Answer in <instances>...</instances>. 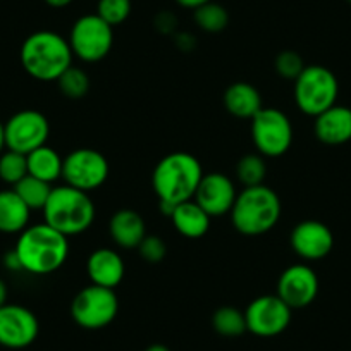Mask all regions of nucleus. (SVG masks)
Listing matches in <instances>:
<instances>
[{
	"instance_id": "f257e3e1",
	"label": "nucleus",
	"mask_w": 351,
	"mask_h": 351,
	"mask_svg": "<svg viewBox=\"0 0 351 351\" xmlns=\"http://www.w3.org/2000/svg\"><path fill=\"white\" fill-rule=\"evenodd\" d=\"M21 271L49 276L59 271L69 256V238L47 222L28 226L19 234L14 248Z\"/></svg>"
},
{
	"instance_id": "f03ea898",
	"label": "nucleus",
	"mask_w": 351,
	"mask_h": 351,
	"mask_svg": "<svg viewBox=\"0 0 351 351\" xmlns=\"http://www.w3.org/2000/svg\"><path fill=\"white\" fill-rule=\"evenodd\" d=\"M204 178L200 160L188 152H172L158 160L152 172V188L160 204L180 205L193 200Z\"/></svg>"
},
{
	"instance_id": "7ed1b4c3",
	"label": "nucleus",
	"mask_w": 351,
	"mask_h": 351,
	"mask_svg": "<svg viewBox=\"0 0 351 351\" xmlns=\"http://www.w3.org/2000/svg\"><path fill=\"white\" fill-rule=\"evenodd\" d=\"M21 66L35 80L57 81L73 66V50L62 35L49 29L35 32L21 45Z\"/></svg>"
},
{
	"instance_id": "20e7f679",
	"label": "nucleus",
	"mask_w": 351,
	"mask_h": 351,
	"mask_svg": "<svg viewBox=\"0 0 351 351\" xmlns=\"http://www.w3.org/2000/svg\"><path fill=\"white\" fill-rule=\"evenodd\" d=\"M281 200L265 184L245 188L236 197L231 208V221L243 236H262L272 231L281 219Z\"/></svg>"
},
{
	"instance_id": "39448f33",
	"label": "nucleus",
	"mask_w": 351,
	"mask_h": 351,
	"mask_svg": "<svg viewBox=\"0 0 351 351\" xmlns=\"http://www.w3.org/2000/svg\"><path fill=\"white\" fill-rule=\"evenodd\" d=\"M42 212L45 219L43 222L67 238L88 231L95 222L97 215L95 204L90 198V193L67 184L53 188Z\"/></svg>"
},
{
	"instance_id": "423d86ee",
	"label": "nucleus",
	"mask_w": 351,
	"mask_h": 351,
	"mask_svg": "<svg viewBox=\"0 0 351 351\" xmlns=\"http://www.w3.org/2000/svg\"><path fill=\"white\" fill-rule=\"evenodd\" d=\"M295 104L305 116L317 117L337 104L339 83L336 74L326 66H305L295 80Z\"/></svg>"
},
{
	"instance_id": "0eeeda50",
	"label": "nucleus",
	"mask_w": 351,
	"mask_h": 351,
	"mask_svg": "<svg viewBox=\"0 0 351 351\" xmlns=\"http://www.w3.org/2000/svg\"><path fill=\"white\" fill-rule=\"evenodd\" d=\"M119 312L116 289L90 285L81 289L71 303V317L80 327L88 330L110 326Z\"/></svg>"
},
{
	"instance_id": "6e6552de",
	"label": "nucleus",
	"mask_w": 351,
	"mask_h": 351,
	"mask_svg": "<svg viewBox=\"0 0 351 351\" xmlns=\"http://www.w3.org/2000/svg\"><path fill=\"white\" fill-rule=\"evenodd\" d=\"M67 42L74 57L83 62H99L112 50L114 28L99 14H84L73 25Z\"/></svg>"
},
{
	"instance_id": "1a4fd4ad",
	"label": "nucleus",
	"mask_w": 351,
	"mask_h": 351,
	"mask_svg": "<svg viewBox=\"0 0 351 351\" xmlns=\"http://www.w3.org/2000/svg\"><path fill=\"white\" fill-rule=\"evenodd\" d=\"M252 140L262 157H281L291 148L293 124L282 110L263 107L252 119Z\"/></svg>"
},
{
	"instance_id": "9d476101",
	"label": "nucleus",
	"mask_w": 351,
	"mask_h": 351,
	"mask_svg": "<svg viewBox=\"0 0 351 351\" xmlns=\"http://www.w3.org/2000/svg\"><path fill=\"white\" fill-rule=\"evenodd\" d=\"M109 160L95 148H76L64 158L62 180L67 186L86 193L104 186L109 180Z\"/></svg>"
},
{
	"instance_id": "9b49d317",
	"label": "nucleus",
	"mask_w": 351,
	"mask_h": 351,
	"mask_svg": "<svg viewBox=\"0 0 351 351\" xmlns=\"http://www.w3.org/2000/svg\"><path fill=\"white\" fill-rule=\"evenodd\" d=\"M5 148L28 155L29 152L47 145L50 134V123L42 112L25 109L9 117L4 124Z\"/></svg>"
},
{
	"instance_id": "f8f14e48",
	"label": "nucleus",
	"mask_w": 351,
	"mask_h": 351,
	"mask_svg": "<svg viewBox=\"0 0 351 351\" xmlns=\"http://www.w3.org/2000/svg\"><path fill=\"white\" fill-rule=\"evenodd\" d=\"M291 312L278 295L258 296L245 310L246 330L258 337L278 336L288 329Z\"/></svg>"
},
{
	"instance_id": "ddd939ff",
	"label": "nucleus",
	"mask_w": 351,
	"mask_h": 351,
	"mask_svg": "<svg viewBox=\"0 0 351 351\" xmlns=\"http://www.w3.org/2000/svg\"><path fill=\"white\" fill-rule=\"evenodd\" d=\"M38 332L40 322L32 310L14 303L0 306V346L21 350L35 343Z\"/></svg>"
},
{
	"instance_id": "4468645a",
	"label": "nucleus",
	"mask_w": 351,
	"mask_h": 351,
	"mask_svg": "<svg viewBox=\"0 0 351 351\" xmlns=\"http://www.w3.org/2000/svg\"><path fill=\"white\" fill-rule=\"evenodd\" d=\"M319 288V278L308 263H295L279 276L276 295L291 310L305 308L315 302Z\"/></svg>"
},
{
	"instance_id": "2eb2a0df",
	"label": "nucleus",
	"mask_w": 351,
	"mask_h": 351,
	"mask_svg": "<svg viewBox=\"0 0 351 351\" xmlns=\"http://www.w3.org/2000/svg\"><path fill=\"white\" fill-rule=\"evenodd\" d=\"M291 248L300 258L306 260V262H317L322 260L332 252L334 248V234L320 221H313V219H306L296 224L291 231Z\"/></svg>"
},
{
	"instance_id": "dca6fc26",
	"label": "nucleus",
	"mask_w": 351,
	"mask_h": 351,
	"mask_svg": "<svg viewBox=\"0 0 351 351\" xmlns=\"http://www.w3.org/2000/svg\"><path fill=\"white\" fill-rule=\"evenodd\" d=\"M236 197H238V191L229 176L222 172H208L202 178L193 200L210 217H221L231 212Z\"/></svg>"
},
{
	"instance_id": "f3484780",
	"label": "nucleus",
	"mask_w": 351,
	"mask_h": 351,
	"mask_svg": "<svg viewBox=\"0 0 351 351\" xmlns=\"http://www.w3.org/2000/svg\"><path fill=\"white\" fill-rule=\"evenodd\" d=\"M86 274L92 285L116 289L123 282L126 265L116 250L99 248L88 256Z\"/></svg>"
},
{
	"instance_id": "a211bd4d",
	"label": "nucleus",
	"mask_w": 351,
	"mask_h": 351,
	"mask_svg": "<svg viewBox=\"0 0 351 351\" xmlns=\"http://www.w3.org/2000/svg\"><path fill=\"white\" fill-rule=\"evenodd\" d=\"M313 133L324 145L337 147L351 141V109L346 106H332L319 114L313 123Z\"/></svg>"
},
{
	"instance_id": "6ab92c4d",
	"label": "nucleus",
	"mask_w": 351,
	"mask_h": 351,
	"mask_svg": "<svg viewBox=\"0 0 351 351\" xmlns=\"http://www.w3.org/2000/svg\"><path fill=\"white\" fill-rule=\"evenodd\" d=\"M109 232L112 241L119 248L133 250L138 248L147 236V224L136 210L123 208L110 217Z\"/></svg>"
},
{
	"instance_id": "aec40b11",
	"label": "nucleus",
	"mask_w": 351,
	"mask_h": 351,
	"mask_svg": "<svg viewBox=\"0 0 351 351\" xmlns=\"http://www.w3.org/2000/svg\"><path fill=\"white\" fill-rule=\"evenodd\" d=\"M224 107L231 116L252 121L263 109L262 95L253 84L238 81L224 92Z\"/></svg>"
},
{
	"instance_id": "412c9836",
	"label": "nucleus",
	"mask_w": 351,
	"mask_h": 351,
	"mask_svg": "<svg viewBox=\"0 0 351 351\" xmlns=\"http://www.w3.org/2000/svg\"><path fill=\"white\" fill-rule=\"evenodd\" d=\"M172 221V226L181 236L188 239L204 238L210 229V215L200 207L195 200L183 202L176 205L174 212L169 217Z\"/></svg>"
},
{
	"instance_id": "4be33fe9",
	"label": "nucleus",
	"mask_w": 351,
	"mask_h": 351,
	"mask_svg": "<svg viewBox=\"0 0 351 351\" xmlns=\"http://www.w3.org/2000/svg\"><path fill=\"white\" fill-rule=\"evenodd\" d=\"M32 210L14 190L0 191V232L21 234L29 224Z\"/></svg>"
},
{
	"instance_id": "5701e85b",
	"label": "nucleus",
	"mask_w": 351,
	"mask_h": 351,
	"mask_svg": "<svg viewBox=\"0 0 351 351\" xmlns=\"http://www.w3.org/2000/svg\"><path fill=\"white\" fill-rule=\"evenodd\" d=\"M28 160V174L52 184L62 178L64 158L49 145L36 148L26 155Z\"/></svg>"
},
{
	"instance_id": "b1692460",
	"label": "nucleus",
	"mask_w": 351,
	"mask_h": 351,
	"mask_svg": "<svg viewBox=\"0 0 351 351\" xmlns=\"http://www.w3.org/2000/svg\"><path fill=\"white\" fill-rule=\"evenodd\" d=\"M12 190L28 205L29 210H43L53 188L52 184L45 183L42 180H36V178L28 174L16 186H12Z\"/></svg>"
},
{
	"instance_id": "393cba45",
	"label": "nucleus",
	"mask_w": 351,
	"mask_h": 351,
	"mask_svg": "<svg viewBox=\"0 0 351 351\" xmlns=\"http://www.w3.org/2000/svg\"><path fill=\"white\" fill-rule=\"evenodd\" d=\"M212 327L224 337H238L246 332L245 312L236 306H221L212 315Z\"/></svg>"
},
{
	"instance_id": "a878e982",
	"label": "nucleus",
	"mask_w": 351,
	"mask_h": 351,
	"mask_svg": "<svg viewBox=\"0 0 351 351\" xmlns=\"http://www.w3.org/2000/svg\"><path fill=\"white\" fill-rule=\"evenodd\" d=\"M193 18L198 28L207 33H221L229 25V12L214 0L195 9Z\"/></svg>"
},
{
	"instance_id": "bb28decb",
	"label": "nucleus",
	"mask_w": 351,
	"mask_h": 351,
	"mask_svg": "<svg viewBox=\"0 0 351 351\" xmlns=\"http://www.w3.org/2000/svg\"><path fill=\"white\" fill-rule=\"evenodd\" d=\"M236 176L245 188L263 184L265 176H267V165H265L262 155L248 154L239 158L238 165H236Z\"/></svg>"
},
{
	"instance_id": "cd10ccee",
	"label": "nucleus",
	"mask_w": 351,
	"mask_h": 351,
	"mask_svg": "<svg viewBox=\"0 0 351 351\" xmlns=\"http://www.w3.org/2000/svg\"><path fill=\"white\" fill-rule=\"evenodd\" d=\"M25 176H28V160L25 154L9 148L0 154V180L16 186Z\"/></svg>"
},
{
	"instance_id": "c85d7f7f",
	"label": "nucleus",
	"mask_w": 351,
	"mask_h": 351,
	"mask_svg": "<svg viewBox=\"0 0 351 351\" xmlns=\"http://www.w3.org/2000/svg\"><path fill=\"white\" fill-rule=\"evenodd\" d=\"M59 90L64 97L73 100H80L90 92V77L80 67L71 66L62 76L57 80Z\"/></svg>"
},
{
	"instance_id": "c756f323",
	"label": "nucleus",
	"mask_w": 351,
	"mask_h": 351,
	"mask_svg": "<svg viewBox=\"0 0 351 351\" xmlns=\"http://www.w3.org/2000/svg\"><path fill=\"white\" fill-rule=\"evenodd\" d=\"M97 14L112 28L123 25L131 14V0H99Z\"/></svg>"
},
{
	"instance_id": "7c9ffc66",
	"label": "nucleus",
	"mask_w": 351,
	"mask_h": 351,
	"mask_svg": "<svg viewBox=\"0 0 351 351\" xmlns=\"http://www.w3.org/2000/svg\"><path fill=\"white\" fill-rule=\"evenodd\" d=\"M303 69H305L303 57L295 50H285L276 57V71L285 80L295 81Z\"/></svg>"
},
{
	"instance_id": "2f4dec72",
	"label": "nucleus",
	"mask_w": 351,
	"mask_h": 351,
	"mask_svg": "<svg viewBox=\"0 0 351 351\" xmlns=\"http://www.w3.org/2000/svg\"><path fill=\"white\" fill-rule=\"evenodd\" d=\"M138 252H140L141 258L148 263H158L165 258L167 255V246L165 241L158 236L147 234L143 238V241L138 246Z\"/></svg>"
},
{
	"instance_id": "473e14b6",
	"label": "nucleus",
	"mask_w": 351,
	"mask_h": 351,
	"mask_svg": "<svg viewBox=\"0 0 351 351\" xmlns=\"http://www.w3.org/2000/svg\"><path fill=\"white\" fill-rule=\"evenodd\" d=\"M157 28L160 29L162 33H171L172 29L176 28L178 21L174 19V16L169 14V12H162V14L157 16V21H155Z\"/></svg>"
},
{
	"instance_id": "72a5a7b5",
	"label": "nucleus",
	"mask_w": 351,
	"mask_h": 351,
	"mask_svg": "<svg viewBox=\"0 0 351 351\" xmlns=\"http://www.w3.org/2000/svg\"><path fill=\"white\" fill-rule=\"evenodd\" d=\"M4 263H5V267H8V269H12V271H21V263H19L18 255H16L14 250H12V252H9L8 255H5Z\"/></svg>"
},
{
	"instance_id": "f704fd0d",
	"label": "nucleus",
	"mask_w": 351,
	"mask_h": 351,
	"mask_svg": "<svg viewBox=\"0 0 351 351\" xmlns=\"http://www.w3.org/2000/svg\"><path fill=\"white\" fill-rule=\"evenodd\" d=\"M176 2H178L181 8L195 11V9L200 8V5H204V4H207V2H210V0H176Z\"/></svg>"
},
{
	"instance_id": "c9c22d12",
	"label": "nucleus",
	"mask_w": 351,
	"mask_h": 351,
	"mask_svg": "<svg viewBox=\"0 0 351 351\" xmlns=\"http://www.w3.org/2000/svg\"><path fill=\"white\" fill-rule=\"evenodd\" d=\"M45 4L49 5V8H53V9H62V8H67V5L73 4V0H45Z\"/></svg>"
},
{
	"instance_id": "e433bc0d",
	"label": "nucleus",
	"mask_w": 351,
	"mask_h": 351,
	"mask_svg": "<svg viewBox=\"0 0 351 351\" xmlns=\"http://www.w3.org/2000/svg\"><path fill=\"white\" fill-rule=\"evenodd\" d=\"M8 303V285L0 279V306H4Z\"/></svg>"
},
{
	"instance_id": "4c0bfd02",
	"label": "nucleus",
	"mask_w": 351,
	"mask_h": 351,
	"mask_svg": "<svg viewBox=\"0 0 351 351\" xmlns=\"http://www.w3.org/2000/svg\"><path fill=\"white\" fill-rule=\"evenodd\" d=\"M5 148V131H4V124L0 123V154L4 152Z\"/></svg>"
},
{
	"instance_id": "58836bf2",
	"label": "nucleus",
	"mask_w": 351,
	"mask_h": 351,
	"mask_svg": "<svg viewBox=\"0 0 351 351\" xmlns=\"http://www.w3.org/2000/svg\"><path fill=\"white\" fill-rule=\"evenodd\" d=\"M145 351H171L167 346H164V344H152V346H148Z\"/></svg>"
},
{
	"instance_id": "ea45409f",
	"label": "nucleus",
	"mask_w": 351,
	"mask_h": 351,
	"mask_svg": "<svg viewBox=\"0 0 351 351\" xmlns=\"http://www.w3.org/2000/svg\"><path fill=\"white\" fill-rule=\"evenodd\" d=\"M348 2H350V4H351V0H348Z\"/></svg>"
}]
</instances>
